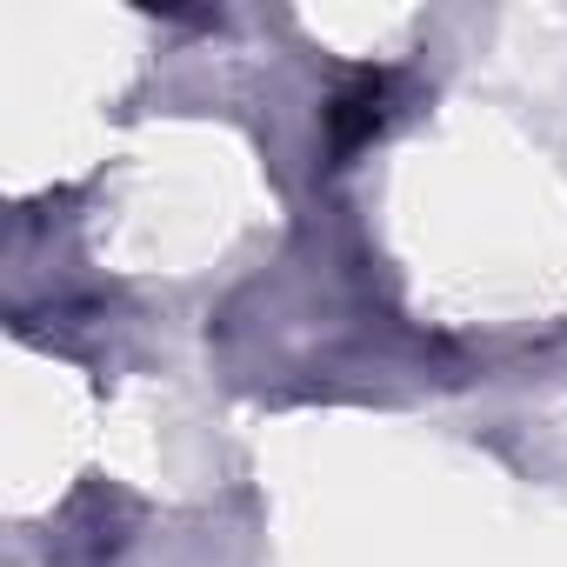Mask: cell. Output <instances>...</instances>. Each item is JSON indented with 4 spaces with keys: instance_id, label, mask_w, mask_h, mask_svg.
I'll use <instances>...</instances> for the list:
<instances>
[{
    "instance_id": "obj_1",
    "label": "cell",
    "mask_w": 567,
    "mask_h": 567,
    "mask_svg": "<svg viewBox=\"0 0 567 567\" xmlns=\"http://www.w3.org/2000/svg\"><path fill=\"white\" fill-rule=\"evenodd\" d=\"M381 121H388V81H381V74H361L354 87L334 94V107H328V141L348 154V147H361Z\"/></svg>"
}]
</instances>
